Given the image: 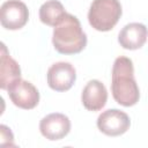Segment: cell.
I'll list each match as a JSON object with an SVG mask.
<instances>
[{
  "instance_id": "obj_9",
  "label": "cell",
  "mask_w": 148,
  "mask_h": 148,
  "mask_svg": "<svg viewBox=\"0 0 148 148\" xmlns=\"http://www.w3.org/2000/svg\"><path fill=\"white\" fill-rule=\"evenodd\" d=\"M148 38V29L145 24L133 22L126 24L118 35V42L126 50L141 49Z\"/></svg>"
},
{
  "instance_id": "obj_5",
  "label": "cell",
  "mask_w": 148,
  "mask_h": 148,
  "mask_svg": "<svg viewBox=\"0 0 148 148\" xmlns=\"http://www.w3.org/2000/svg\"><path fill=\"white\" fill-rule=\"evenodd\" d=\"M7 91L13 104L20 109L31 110L36 108L39 102V92L37 88L31 82L22 79L12 83Z\"/></svg>"
},
{
  "instance_id": "obj_8",
  "label": "cell",
  "mask_w": 148,
  "mask_h": 148,
  "mask_svg": "<svg viewBox=\"0 0 148 148\" xmlns=\"http://www.w3.org/2000/svg\"><path fill=\"white\" fill-rule=\"evenodd\" d=\"M39 131L44 138L51 141L65 138L71 131V120L64 113L54 112L45 116L39 123Z\"/></svg>"
},
{
  "instance_id": "obj_11",
  "label": "cell",
  "mask_w": 148,
  "mask_h": 148,
  "mask_svg": "<svg viewBox=\"0 0 148 148\" xmlns=\"http://www.w3.org/2000/svg\"><path fill=\"white\" fill-rule=\"evenodd\" d=\"M18 79H21V68L9 56L6 45L2 43L0 57V88L7 90L8 87Z\"/></svg>"
},
{
  "instance_id": "obj_12",
  "label": "cell",
  "mask_w": 148,
  "mask_h": 148,
  "mask_svg": "<svg viewBox=\"0 0 148 148\" xmlns=\"http://www.w3.org/2000/svg\"><path fill=\"white\" fill-rule=\"evenodd\" d=\"M66 14L62 3L58 0H47L39 8V18L42 23L50 27L58 25Z\"/></svg>"
},
{
  "instance_id": "obj_6",
  "label": "cell",
  "mask_w": 148,
  "mask_h": 148,
  "mask_svg": "<svg viewBox=\"0 0 148 148\" xmlns=\"http://www.w3.org/2000/svg\"><path fill=\"white\" fill-rule=\"evenodd\" d=\"M130 117L118 109H109L103 111L97 118L98 130L108 136H119L130 128Z\"/></svg>"
},
{
  "instance_id": "obj_7",
  "label": "cell",
  "mask_w": 148,
  "mask_h": 148,
  "mask_svg": "<svg viewBox=\"0 0 148 148\" xmlns=\"http://www.w3.org/2000/svg\"><path fill=\"white\" fill-rule=\"evenodd\" d=\"M47 84L52 90L67 91L76 80V71L73 65L65 61L53 64L47 71Z\"/></svg>"
},
{
  "instance_id": "obj_10",
  "label": "cell",
  "mask_w": 148,
  "mask_h": 148,
  "mask_svg": "<svg viewBox=\"0 0 148 148\" xmlns=\"http://www.w3.org/2000/svg\"><path fill=\"white\" fill-rule=\"evenodd\" d=\"M83 106L89 111H99L108 101V91L105 86L98 80H90L83 88L81 94Z\"/></svg>"
},
{
  "instance_id": "obj_13",
  "label": "cell",
  "mask_w": 148,
  "mask_h": 148,
  "mask_svg": "<svg viewBox=\"0 0 148 148\" xmlns=\"http://www.w3.org/2000/svg\"><path fill=\"white\" fill-rule=\"evenodd\" d=\"M0 131H1V145L5 142V140H9L14 145V136H13V133H12L10 128H8L5 125H1Z\"/></svg>"
},
{
  "instance_id": "obj_3",
  "label": "cell",
  "mask_w": 148,
  "mask_h": 148,
  "mask_svg": "<svg viewBox=\"0 0 148 148\" xmlns=\"http://www.w3.org/2000/svg\"><path fill=\"white\" fill-rule=\"evenodd\" d=\"M123 14L119 0H94L88 12L89 24L97 31H110Z\"/></svg>"
},
{
  "instance_id": "obj_2",
  "label": "cell",
  "mask_w": 148,
  "mask_h": 148,
  "mask_svg": "<svg viewBox=\"0 0 148 148\" xmlns=\"http://www.w3.org/2000/svg\"><path fill=\"white\" fill-rule=\"evenodd\" d=\"M52 43L61 54L80 53L87 45V35L83 32L79 18L67 13L62 21L54 27Z\"/></svg>"
},
{
  "instance_id": "obj_4",
  "label": "cell",
  "mask_w": 148,
  "mask_h": 148,
  "mask_svg": "<svg viewBox=\"0 0 148 148\" xmlns=\"http://www.w3.org/2000/svg\"><path fill=\"white\" fill-rule=\"evenodd\" d=\"M29 20V10L24 2L20 0H7L0 8V22L5 29L18 30Z\"/></svg>"
},
{
  "instance_id": "obj_1",
  "label": "cell",
  "mask_w": 148,
  "mask_h": 148,
  "mask_svg": "<svg viewBox=\"0 0 148 148\" xmlns=\"http://www.w3.org/2000/svg\"><path fill=\"white\" fill-rule=\"evenodd\" d=\"M111 92L114 101L123 106H133L139 102L140 90L134 79V67L130 58L118 57L112 67Z\"/></svg>"
}]
</instances>
